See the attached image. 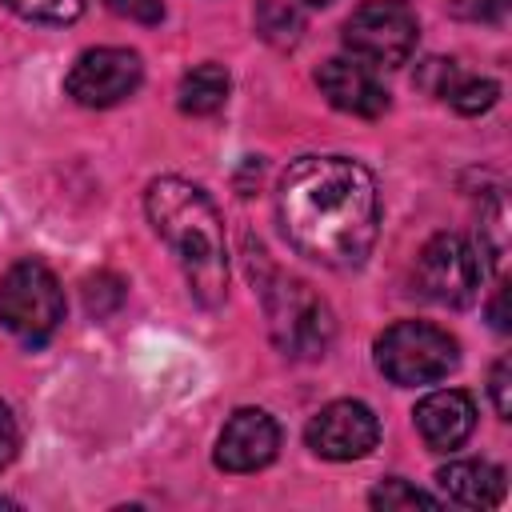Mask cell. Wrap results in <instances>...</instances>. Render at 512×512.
<instances>
[{
	"instance_id": "obj_4",
	"label": "cell",
	"mask_w": 512,
	"mask_h": 512,
	"mask_svg": "<svg viewBox=\"0 0 512 512\" xmlns=\"http://www.w3.org/2000/svg\"><path fill=\"white\" fill-rule=\"evenodd\" d=\"M0 320L24 344H44L64 320V292L52 268L40 260H20L0 280Z\"/></svg>"
},
{
	"instance_id": "obj_18",
	"label": "cell",
	"mask_w": 512,
	"mask_h": 512,
	"mask_svg": "<svg viewBox=\"0 0 512 512\" xmlns=\"http://www.w3.org/2000/svg\"><path fill=\"white\" fill-rule=\"evenodd\" d=\"M368 504H372V508L392 512V508H416V504L436 508L440 500H436V496H428V492H420V488H412L408 480H396V476H392V480H384V484H376V488H372Z\"/></svg>"
},
{
	"instance_id": "obj_22",
	"label": "cell",
	"mask_w": 512,
	"mask_h": 512,
	"mask_svg": "<svg viewBox=\"0 0 512 512\" xmlns=\"http://www.w3.org/2000/svg\"><path fill=\"white\" fill-rule=\"evenodd\" d=\"M308 4H316V8H320V4H332V0H308Z\"/></svg>"
},
{
	"instance_id": "obj_8",
	"label": "cell",
	"mask_w": 512,
	"mask_h": 512,
	"mask_svg": "<svg viewBox=\"0 0 512 512\" xmlns=\"http://www.w3.org/2000/svg\"><path fill=\"white\" fill-rule=\"evenodd\" d=\"M144 80V64L128 48H88L72 68H68V96L84 108H112L128 100Z\"/></svg>"
},
{
	"instance_id": "obj_12",
	"label": "cell",
	"mask_w": 512,
	"mask_h": 512,
	"mask_svg": "<svg viewBox=\"0 0 512 512\" xmlns=\"http://www.w3.org/2000/svg\"><path fill=\"white\" fill-rule=\"evenodd\" d=\"M316 84L320 92L328 96L332 108L340 112H352V116H380L388 108V92L376 84L372 68L368 64H356V60H324L320 72H316Z\"/></svg>"
},
{
	"instance_id": "obj_9",
	"label": "cell",
	"mask_w": 512,
	"mask_h": 512,
	"mask_svg": "<svg viewBox=\"0 0 512 512\" xmlns=\"http://www.w3.org/2000/svg\"><path fill=\"white\" fill-rule=\"evenodd\" d=\"M308 448L324 460H360L376 448L380 424L360 400H332L308 420Z\"/></svg>"
},
{
	"instance_id": "obj_5",
	"label": "cell",
	"mask_w": 512,
	"mask_h": 512,
	"mask_svg": "<svg viewBox=\"0 0 512 512\" xmlns=\"http://www.w3.org/2000/svg\"><path fill=\"white\" fill-rule=\"evenodd\" d=\"M416 12L400 0H368L344 24V48L368 68H396L416 48Z\"/></svg>"
},
{
	"instance_id": "obj_1",
	"label": "cell",
	"mask_w": 512,
	"mask_h": 512,
	"mask_svg": "<svg viewBox=\"0 0 512 512\" xmlns=\"http://www.w3.org/2000/svg\"><path fill=\"white\" fill-rule=\"evenodd\" d=\"M288 244L324 268H360L380 232V196L364 164L348 156H300L276 188Z\"/></svg>"
},
{
	"instance_id": "obj_13",
	"label": "cell",
	"mask_w": 512,
	"mask_h": 512,
	"mask_svg": "<svg viewBox=\"0 0 512 512\" xmlns=\"http://www.w3.org/2000/svg\"><path fill=\"white\" fill-rule=\"evenodd\" d=\"M448 500L464 508H496L504 500V468L488 460H452L436 472Z\"/></svg>"
},
{
	"instance_id": "obj_16",
	"label": "cell",
	"mask_w": 512,
	"mask_h": 512,
	"mask_svg": "<svg viewBox=\"0 0 512 512\" xmlns=\"http://www.w3.org/2000/svg\"><path fill=\"white\" fill-rule=\"evenodd\" d=\"M256 28H260V36L272 40V44H296L304 24H300L296 8L276 4V0H264V4L256 8Z\"/></svg>"
},
{
	"instance_id": "obj_21",
	"label": "cell",
	"mask_w": 512,
	"mask_h": 512,
	"mask_svg": "<svg viewBox=\"0 0 512 512\" xmlns=\"http://www.w3.org/2000/svg\"><path fill=\"white\" fill-rule=\"evenodd\" d=\"M16 448H20V428H16V416L8 412V404H0V468H8V464H12Z\"/></svg>"
},
{
	"instance_id": "obj_7",
	"label": "cell",
	"mask_w": 512,
	"mask_h": 512,
	"mask_svg": "<svg viewBox=\"0 0 512 512\" xmlns=\"http://www.w3.org/2000/svg\"><path fill=\"white\" fill-rule=\"evenodd\" d=\"M416 288L420 296H428L432 304L444 308H464L476 300L480 288V260L472 252V244L456 232H440L432 236L420 256H416Z\"/></svg>"
},
{
	"instance_id": "obj_6",
	"label": "cell",
	"mask_w": 512,
	"mask_h": 512,
	"mask_svg": "<svg viewBox=\"0 0 512 512\" xmlns=\"http://www.w3.org/2000/svg\"><path fill=\"white\" fill-rule=\"evenodd\" d=\"M268 304V324H272V336L276 344L288 352V356H324L328 344H332V312L328 304L300 280H276V288H268L264 296Z\"/></svg>"
},
{
	"instance_id": "obj_14",
	"label": "cell",
	"mask_w": 512,
	"mask_h": 512,
	"mask_svg": "<svg viewBox=\"0 0 512 512\" xmlns=\"http://www.w3.org/2000/svg\"><path fill=\"white\" fill-rule=\"evenodd\" d=\"M176 96L188 116H212L228 100V72L220 64H196L192 72H184Z\"/></svg>"
},
{
	"instance_id": "obj_19",
	"label": "cell",
	"mask_w": 512,
	"mask_h": 512,
	"mask_svg": "<svg viewBox=\"0 0 512 512\" xmlns=\"http://www.w3.org/2000/svg\"><path fill=\"white\" fill-rule=\"evenodd\" d=\"M116 16H124V20H136V24H160V16H164V4L160 0H104Z\"/></svg>"
},
{
	"instance_id": "obj_11",
	"label": "cell",
	"mask_w": 512,
	"mask_h": 512,
	"mask_svg": "<svg viewBox=\"0 0 512 512\" xmlns=\"http://www.w3.org/2000/svg\"><path fill=\"white\" fill-rule=\"evenodd\" d=\"M416 432L420 440L432 448V452H452L460 448L472 428H476V404L468 392L460 388H440V392H428L420 404H416Z\"/></svg>"
},
{
	"instance_id": "obj_2",
	"label": "cell",
	"mask_w": 512,
	"mask_h": 512,
	"mask_svg": "<svg viewBox=\"0 0 512 512\" xmlns=\"http://www.w3.org/2000/svg\"><path fill=\"white\" fill-rule=\"evenodd\" d=\"M148 220L156 236L176 252V264L188 280V292L216 308L228 288V248H224V224L216 204L204 188L180 176H160L144 192Z\"/></svg>"
},
{
	"instance_id": "obj_20",
	"label": "cell",
	"mask_w": 512,
	"mask_h": 512,
	"mask_svg": "<svg viewBox=\"0 0 512 512\" xmlns=\"http://www.w3.org/2000/svg\"><path fill=\"white\" fill-rule=\"evenodd\" d=\"M508 384H512V364H508V360H496V368H492V404H496V416H500V420L512 416Z\"/></svg>"
},
{
	"instance_id": "obj_3",
	"label": "cell",
	"mask_w": 512,
	"mask_h": 512,
	"mask_svg": "<svg viewBox=\"0 0 512 512\" xmlns=\"http://www.w3.org/2000/svg\"><path fill=\"white\" fill-rule=\"evenodd\" d=\"M456 360V340L428 320H400L376 340V368L400 388L436 384L456 368Z\"/></svg>"
},
{
	"instance_id": "obj_17",
	"label": "cell",
	"mask_w": 512,
	"mask_h": 512,
	"mask_svg": "<svg viewBox=\"0 0 512 512\" xmlns=\"http://www.w3.org/2000/svg\"><path fill=\"white\" fill-rule=\"evenodd\" d=\"M4 8H12L24 20H40V24H72L84 12V0H0Z\"/></svg>"
},
{
	"instance_id": "obj_10",
	"label": "cell",
	"mask_w": 512,
	"mask_h": 512,
	"mask_svg": "<svg viewBox=\"0 0 512 512\" xmlns=\"http://www.w3.org/2000/svg\"><path fill=\"white\" fill-rule=\"evenodd\" d=\"M280 448V428L264 408H236L216 440V464L224 472H256L272 464Z\"/></svg>"
},
{
	"instance_id": "obj_15",
	"label": "cell",
	"mask_w": 512,
	"mask_h": 512,
	"mask_svg": "<svg viewBox=\"0 0 512 512\" xmlns=\"http://www.w3.org/2000/svg\"><path fill=\"white\" fill-rule=\"evenodd\" d=\"M440 96H444V100H448L456 112L476 116V112H488V108L496 104L500 88H496V80H480V76H456V68L448 64V80H444Z\"/></svg>"
}]
</instances>
